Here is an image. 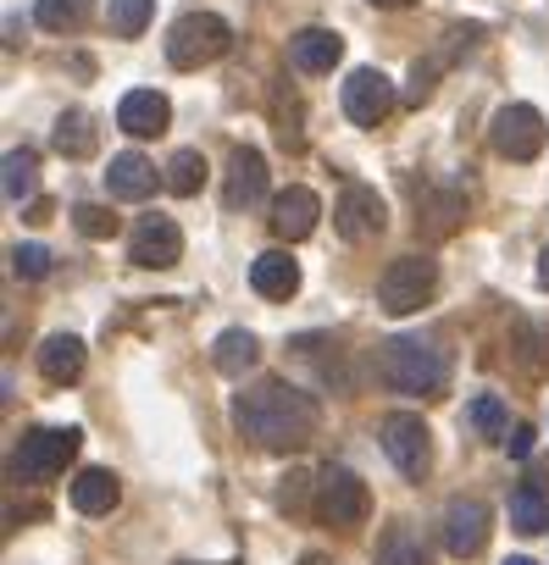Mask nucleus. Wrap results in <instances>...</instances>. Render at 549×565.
Segmentation results:
<instances>
[{
    "label": "nucleus",
    "instance_id": "f257e3e1",
    "mask_svg": "<svg viewBox=\"0 0 549 565\" xmlns=\"http://www.w3.org/2000/svg\"><path fill=\"white\" fill-rule=\"evenodd\" d=\"M317 422H323L317 399L300 394V388H289V383H278V377H266V383H255V388H244V394L233 399V427H239L250 444L278 449V455L312 444Z\"/></svg>",
    "mask_w": 549,
    "mask_h": 565
},
{
    "label": "nucleus",
    "instance_id": "f03ea898",
    "mask_svg": "<svg viewBox=\"0 0 549 565\" xmlns=\"http://www.w3.org/2000/svg\"><path fill=\"white\" fill-rule=\"evenodd\" d=\"M378 366H383V377H389L394 394H416V399H427V394H439V388L450 383V355H444V344L411 339V333L389 339L383 355H378Z\"/></svg>",
    "mask_w": 549,
    "mask_h": 565
},
{
    "label": "nucleus",
    "instance_id": "7ed1b4c3",
    "mask_svg": "<svg viewBox=\"0 0 549 565\" xmlns=\"http://www.w3.org/2000/svg\"><path fill=\"white\" fill-rule=\"evenodd\" d=\"M433 289H439L433 255H400V260H389V271L378 277V306H383L389 317H411V311H422V306L433 300Z\"/></svg>",
    "mask_w": 549,
    "mask_h": 565
},
{
    "label": "nucleus",
    "instance_id": "20e7f679",
    "mask_svg": "<svg viewBox=\"0 0 549 565\" xmlns=\"http://www.w3.org/2000/svg\"><path fill=\"white\" fill-rule=\"evenodd\" d=\"M228 45H233V34H228V23H222L217 12H189V18H178L172 34H167V62L183 67V73H194V67L228 56Z\"/></svg>",
    "mask_w": 549,
    "mask_h": 565
},
{
    "label": "nucleus",
    "instance_id": "39448f33",
    "mask_svg": "<svg viewBox=\"0 0 549 565\" xmlns=\"http://www.w3.org/2000/svg\"><path fill=\"white\" fill-rule=\"evenodd\" d=\"M84 433L78 427H34L18 449H12V471L29 477V482H45L56 471H67V460L78 455Z\"/></svg>",
    "mask_w": 549,
    "mask_h": 565
},
{
    "label": "nucleus",
    "instance_id": "423d86ee",
    "mask_svg": "<svg viewBox=\"0 0 549 565\" xmlns=\"http://www.w3.org/2000/svg\"><path fill=\"white\" fill-rule=\"evenodd\" d=\"M367 510H372V493H367V482H361L356 471H345V466L317 471V521H323V526L350 532V526L367 521Z\"/></svg>",
    "mask_w": 549,
    "mask_h": 565
},
{
    "label": "nucleus",
    "instance_id": "0eeeda50",
    "mask_svg": "<svg viewBox=\"0 0 549 565\" xmlns=\"http://www.w3.org/2000/svg\"><path fill=\"white\" fill-rule=\"evenodd\" d=\"M488 139H494V150H499V156H510V161H532V156L543 150V139H549V122H543V111H538V106L510 100V106H499V111H494Z\"/></svg>",
    "mask_w": 549,
    "mask_h": 565
},
{
    "label": "nucleus",
    "instance_id": "6e6552de",
    "mask_svg": "<svg viewBox=\"0 0 549 565\" xmlns=\"http://www.w3.org/2000/svg\"><path fill=\"white\" fill-rule=\"evenodd\" d=\"M394 84L378 73V67H356L350 78H345V117L356 122V128H378L389 111H394Z\"/></svg>",
    "mask_w": 549,
    "mask_h": 565
},
{
    "label": "nucleus",
    "instance_id": "1a4fd4ad",
    "mask_svg": "<svg viewBox=\"0 0 549 565\" xmlns=\"http://www.w3.org/2000/svg\"><path fill=\"white\" fill-rule=\"evenodd\" d=\"M383 449H389V460L400 466V477L422 482V471H427V460H433V444H427L422 416H405V411L383 416Z\"/></svg>",
    "mask_w": 549,
    "mask_h": 565
},
{
    "label": "nucleus",
    "instance_id": "9d476101",
    "mask_svg": "<svg viewBox=\"0 0 549 565\" xmlns=\"http://www.w3.org/2000/svg\"><path fill=\"white\" fill-rule=\"evenodd\" d=\"M383 222H389L383 194H378V189H367V183H350V189L339 194V205H334V227H339L350 244L378 238V233H383Z\"/></svg>",
    "mask_w": 549,
    "mask_h": 565
},
{
    "label": "nucleus",
    "instance_id": "9b49d317",
    "mask_svg": "<svg viewBox=\"0 0 549 565\" xmlns=\"http://www.w3.org/2000/svg\"><path fill=\"white\" fill-rule=\"evenodd\" d=\"M488 526H494V515H488L483 499H450V504H444V548H450L455 559L483 554Z\"/></svg>",
    "mask_w": 549,
    "mask_h": 565
},
{
    "label": "nucleus",
    "instance_id": "f8f14e48",
    "mask_svg": "<svg viewBox=\"0 0 549 565\" xmlns=\"http://www.w3.org/2000/svg\"><path fill=\"white\" fill-rule=\"evenodd\" d=\"M222 200H228V211H255L261 200H266V161H261V150H233L228 156V183H222Z\"/></svg>",
    "mask_w": 549,
    "mask_h": 565
},
{
    "label": "nucleus",
    "instance_id": "ddd939ff",
    "mask_svg": "<svg viewBox=\"0 0 549 565\" xmlns=\"http://www.w3.org/2000/svg\"><path fill=\"white\" fill-rule=\"evenodd\" d=\"M317 216H323V200L306 189V183H295V189H284L278 200H272V233L278 238H312L317 233Z\"/></svg>",
    "mask_w": 549,
    "mask_h": 565
},
{
    "label": "nucleus",
    "instance_id": "4468645a",
    "mask_svg": "<svg viewBox=\"0 0 549 565\" xmlns=\"http://www.w3.org/2000/svg\"><path fill=\"white\" fill-rule=\"evenodd\" d=\"M128 255H134L139 266H172V260L183 255L178 222H172V216H145V222L134 227V238H128Z\"/></svg>",
    "mask_w": 549,
    "mask_h": 565
},
{
    "label": "nucleus",
    "instance_id": "2eb2a0df",
    "mask_svg": "<svg viewBox=\"0 0 549 565\" xmlns=\"http://www.w3.org/2000/svg\"><path fill=\"white\" fill-rule=\"evenodd\" d=\"M339 56H345V40L334 34V29H300L295 40H289V67L295 73H334L339 67Z\"/></svg>",
    "mask_w": 549,
    "mask_h": 565
},
{
    "label": "nucleus",
    "instance_id": "dca6fc26",
    "mask_svg": "<svg viewBox=\"0 0 549 565\" xmlns=\"http://www.w3.org/2000/svg\"><path fill=\"white\" fill-rule=\"evenodd\" d=\"M250 289H255L261 300H289V295L300 289V266H295V255H289V249H266V255H255V266H250Z\"/></svg>",
    "mask_w": 549,
    "mask_h": 565
},
{
    "label": "nucleus",
    "instance_id": "f3484780",
    "mask_svg": "<svg viewBox=\"0 0 549 565\" xmlns=\"http://www.w3.org/2000/svg\"><path fill=\"white\" fill-rule=\"evenodd\" d=\"M167 117H172V106H167V95H156V89H128L123 106H117V122H123V134H134V139L161 134Z\"/></svg>",
    "mask_w": 549,
    "mask_h": 565
},
{
    "label": "nucleus",
    "instance_id": "a211bd4d",
    "mask_svg": "<svg viewBox=\"0 0 549 565\" xmlns=\"http://www.w3.org/2000/svg\"><path fill=\"white\" fill-rule=\"evenodd\" d=\"M40 372H45V383H56V388L78 383V377H84V339L51 333V339L40 344Z\"/></svg>",
    "mask_w": 549,
    "mask_h": 565
},
{
    "label": "nucleus",
    "instance_id": "6ab92c4d",
    "mask_svg": "<svg viewBox=\"0 0 549 565\" xmlns=\"http://www.w3.org/2000/svg\"><path fill=\"white\" fill-rule=\"evenodd\" d=\"M117 499H123V482H117L106 466H89V471L73 477V510H78V515H112Z\"/></svg>",
    "mask_w": 549,
    "mask_h": 565
},
{
    "label": "nucleus",
    "instance_id": "aec40b11",
    "mask_svg": "<svg viewBox=\"0 0 549 565\" xmlns=\"http://www.w3.org/2000/svg\"><path fill=\"white\" fill-rule=\"evenodd\" d=\"M106 189H112L117 200H145V194L156 189V161H145L139 150L112 156V167H106Z\"/></svg>",
    "mask_w": 549,
    "mask_h": 565
},
{
    "label": "nucleus",
    "instance_id": "412c9836",
    "mask_svg": "<svg viewBox=\"0 0 549 565\" xmlns=\"http://www.w3.org/2000/svg\"><path fill=\"white\" fill-rule=\"evenodd\" d=\"M255 355H261V344H255V333H244V328H228V333L217 339V350H211L217 372H228V377H244V372L255 366Z\"/></svg>",
    "mask_w": 549,
    "mask_h": 565
},
{
    "label": "nucleus",
    "instance_id": "4be33fe9",
    "mask_svg": "<svg viewBox=\"0 0 549 565\" xmlns=\"http://www.w3.org/2000/svg\"><path fill=\"white\" fill-rule=\"evenodd\" d=\"M89 12H95V0H40V7H34L40 29H51V34H73V29H84Z\"/></svg>",
    "mask_w": 549,
    "mask_h": 565
},
{
    "label": "nucleus",
    "instance_id": "5701e85b",
    "mask_svg": "<svg viewBox=\"0 0 549 565\" xmlns=\"http://www.w3.org/2000/svg\"><path fill=\"white\" fill-rule=\"evenodd\" d=\"M378 565H427V548H422V537L405 521H394L383 532V543H378Z\"/></svg>",
    "mask_w": 549,
    "mask_h": 565
},
{
    "label": "nucleus",
    "instance_id": "b1692460",
    "mask_svg": "<svg viewBox=\"0 0 549 565\" xmlns=\"http://www.w3.org/2000/svg\"><path fill=\"white\" fill-rule=\"evenodd\" d=\"M510 526L527 532V537L549 532V499H543L538 488H516V493H510Z\"/></svg>",
    "mask_w": 549,
    "mask_h": 565
},
{
    "label": "nucleus",
    "instance_id": "393cba45",
    "mask_svg": "<svg viewBox=\"0 0 549 565\" xmlns=\"http://www.w3.org/2000/svg\"><path fill=\"white\" fill-rule=\"evenodd\" d=\"M150 12H156V0H112L106 7V23L117 40H139L150 29Z\"/></svg>",
    "mask_w": 549,
    "mask_h": 565
},
{
    "label": "nucleus",
    "instance_id": "a878e982",
    "mask_svg": "<svg viewBox=\"0 0 549 565\" xmlns=\"http://www.w3.org/2000/svg\"><path fill=\"white\" fill-rule=\"evenodd\" d=\"M461 211H466V200H461L455 189H439V194L427 200V211H416V222H422V227H427L433 238H444V233H455Z\"/></svg>",
    "mask_w": 549,
    "mask_h": 565
},
{
    "label": "nucleus",
    "instance_id": "bb28decb",
    "mask_svg": "<svg viewBox=\"0 0 549 565\" xmlns=\"http://www.w3.org/2000/svg\"><path fill=\"white\" fill-rule=\"evenodd\" d=\"M466 427L472 433H483V438H510V416H505V405L494 399V394H477L472 405H466Z\"/></svg>",
    "mask_w": 549,
    "mask_h": 565
},
{
    "label": "nucleus",
    "instance_id": "cd10ccee",
    "mask_svg": "<svg viewBox=\"0 0 549 565\" xmlns=\"http://www.w3.org/2000/svg\"><path fill=\"white\" fill-rule=\"evenodd\" d=\"M56 150L62 156H95V122H89V111H67L56 122Z\"/></svg>",
    "mask_w": 549,
    "mask_h": 565
},
{
    "label": "nucleus",
    "instance_id": "c85d7f7f",
    "mask_svg": "<svg viewBox=\"0 0 549 565\" xmlns=\"http://www.w3.org/2000/svg\"><path fill=\"white\" fill-rule=\"evenodd\" d=\"M172 194H200V183H205V156L200 150H178L172 161H167V178H161Z\"/></svg>",
    "mask_w": 549,
    "mask_h": 565
},
{
    "label": "nucleus",
    "instance_id": "c756f323",
    "mask_svg": "<svg viewBox=\"0 0 549 565\" xmlns=\"http://www.w3.org/2000/svg\"><path fill=\"white\" fill-rule=\"evenodd\" d=\"M7 200H34V150H7Z\"/></svg>",
    "mask_w": 549,
    "mask_h": 565
},
{
    "label": "nucleus",
    "instance_id": "7c9ffc66",
    "mask_svg": "<svg viewBox=\"0 0 549 565\" xmlns=\"http://www.w3.org/2000/svg\"><path fill=\"white\" fill-rule=\"evenodd\" d=\"M51 249L45 244H12V271L18 277H29V282H40V277H51Z\"/></svg>",
    "mask_w": 549,
    "mask_h": 565
},
{
    "label": "nucleus",
    "instance_id": "2f4dec72",
    "mask_svg": "<svg viewBox=\"0 0 549 565\" xmlns=\"http://www.w3.org/2000/svg\"><path fill=\"white\" fill-rule=\"evenodd\" d=\"M73 222H78L89 238H112V233H117V211H101V205H78Z\"/></svg>",
    "mask_w": 549,
    "mask_h": 565
},
{
    "label": "nucleus",
    "instance_id": "473e14b6",
    "mask_svg": "<svg viewBox=\"0 0 549 565\" xmlns=\"http://www.w3.org/2000/svg\"><path fill=\"white\" fill-rule=\"evenodd\" d=\"M433 84H439V67H433V62H416V73H411V84H405V106H422V100L433 95Z\"/></svg>",
    "mask_w": 549,
    "mask_h": 565
},
{
    "label": "nucleus",
    "instance_id": "72a5a7b5",
    "mask_svg": "<svg viewBox=\"0 0 549 565\" xmlns=\"http://www.w3.org/2000/svg\"><path fill=\"white\" fill-rule=\"evenodd\" d=\"M505 449H510L516 460H527V455H532V427H510V438H505Z\"/></svg>",
    "mask_w": 549,
    "mask_h": 565
},
{
    "label": "nucleus",
    "instance_id": "f704fd0d",
    "mask_svg": "<svg viewBox=\"0 0 549 565\" xmlns=\"http://www.w3.org/2000/svg\"><path fill=\"white\" fill-rule=\"evenodd\" d=\"M538 282L549 289V244H543V255H538Z\"/></svg>",
    "mask_w": 549,
    "mask_h": 565
},
{
    "label": "nucleus",
    "instance_id": "c9c22d12",
    "mask_svg": "<svg viewBox=\"0 0 549 565\" xmlns=\"http://www.w3.org/2000/svg\"><path fill=\"white\" fill-rule=\"evenodd\" d=\"M372 7H389V12H405V7H416V0H372Z\"/></svg>",
    "mask_w": 549,
    "mask_h": 565
},
{
    "label": "nucleus",
    "instance_id": "e433bc0d",
    "mask_svg": "<svg viewBox=\"0 0 549 565\" xmlns=\"http://www.w3.org/2000/svg\"><path fill=\"white\" fill-rule=\"evenodd\" d=\"M505 565H538V559H527V554H510V559H505Z\"/></svg>",
    "mask_w": 549,
    "mask_h": 565
}]
</instances>
